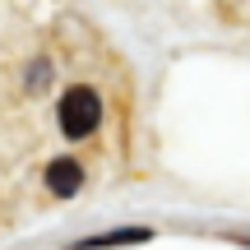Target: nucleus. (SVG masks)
I'll return each mask as SVG.
<instances>
[{"label": "nucleus", "mask_w": 250, "mask_h": 250, "mask_svg": "<svg viewBox=\"0 0 250 250\" xmlns=\"http://www.w3.org/2000/svg\"><path fill=\"white\" fill-rule=\"evenodd\" d=\"M102 125V98L93 88H70L61 98V130H65V139H88L93 130Z\"/></svg>", "instance_id": "nucleus-1"}, {"label": "nucleus", "mask_w": 250, "mask_h": 250, "mask_svg": "<svg viewBox=\"0 0 250 250\" xmlns=\"http://www.w3.org/2000/svg\"><path fill=\"white\" fill-rule=\"evenodd\" d=\"M79 186H83V167L74 158H51L46 162V190L51 195L70 199V195H79Z\"/></svg>", "instance_id": "nucleus-2"}, {"label": "nucleus", "mask_w": 250, "mask_h": 250, "mask_svg": "<svg viewBox=\"0 0 250 250\" xmlns=\"http://www.w3.org/2000/svg\"><path fill=\"white\" fill-rule=\"evenodd\" d=\"M153 241V227H116V232L88 236V241H74L70 250H111V246H144Z\"/></svg>", "instance_id": "nucleus-3"}, {"label": "nucleus", "mask_w": 250, "mask_h": 250, "mask_svg": "<svg viewBox=\"0 0 250 250\" xmlns=\"http://www.w3.org/2000/svg\"><path fill=\"white\" fill-rule=\"evenodd\" d=\"M246 246H250V241H246Z\"/></svg>", "instance_id": "nucleus-4"}]
</instances>
